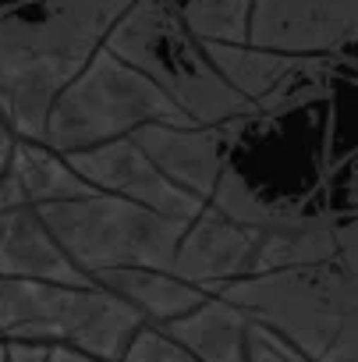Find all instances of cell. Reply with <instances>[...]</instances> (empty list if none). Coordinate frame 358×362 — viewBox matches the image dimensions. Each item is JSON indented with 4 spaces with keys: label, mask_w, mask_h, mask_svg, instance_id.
I'll list each match as a JSON object with an SVG mask.
<instances>
[{
    "label": "cell",
    "mask_w": 358,
    "mask_h": 362,
    "mask_svg": "<svg viewBox=\"0 0 358 362\" xmlns=\"http://www.w3.org/2000/svg\"><path fill=\"white\" fill-rule=\"evenodd\" d=\"M131 0H8L0 4V117L15 139H43L57 93L103 47Z\"/></svg>",
    "instance_id": "obj_1"
},
{
    "label": "cell",
    "mask_w": 358,
    "mask_h": 362,
    "mask_svg": "<svg viewBox=\"0 0 358 362\" xmlns=\"http://www.w3.org/2000/svg\"><path fill=\"white\" fill-rule=\"evenodd\" d=\"M213 295L238 305L256 327L270 330L305 362H358L354 256L245 274Z\"/></svg>",
    "instance_id": "obj_2"
},
{
    "label": "cell",
    "mask_w": 358,
    "mask_h": 362,
    "mask_svg": "<svg viewBox=\"0 0 358 362\" xmlns=\"http://www.w3.org/2000/svg\"><path fill=\"white\" fill-rule=\"evenodd\" d=\"M103 47L142 71L196 124L231 128L259 117L256 107L220 78L203 40L185 25L170 0H131L107 33Z\"/></svg>",
    "instance_id": "obj_3"
},
{
    "label": "cell",
    "mask_w": 358,
    "mask_h": 362,
    "mask_svg": "<svg viewBox=\"0 0 358 362\" xmlns=\"http://www.w3.org/2000/svg\"><path fill=\"white\" fill-rule=\"evenodd\" d=\"M145 320L100 284L0 277V341L68 344L103 362H121Z\"/></svg>",
    "instance_id": "obj_4"
},
{
    "label": "cell",
    "mask_w": 358,
    "mask_h": 362,
    "mask_svg": "<svg viewBox=\"0 0 358 362\" xmlns=\"http://www.w3.org/2000/svg\"><path fill=\"white\" fill-rule=\"evenodd\" d=\"M142 124H189V117L142 71L100 47L89 64L57 93L40 142L54 153H75L131 135Z\"/></svg>",
    "instance_id": "obj_5"
},
{
    "label": "cell",
    "mask_w": 358,
    "mask_h": 362,
    "mask_svg": "<svg viewBox=\"0 0 358 362\" xmlns=\"http://www.w3.org/2000/svg\"><path fill=\"white\" fill-rule=\"evenodd\" d=\"M36 214L43 217L64 256L89 281L114 267L167 270L185 231V221L163 217L156 210H145L138 203L107 192H89L64 203H43L36 206Z\"/></svg>",
    "instance_id": "obj_6"
},
{
    "label": "cell",
    "mask_w": 358,
    "mask_h": 362,
    "mask_svg": "<svg viewBox=\"0 0 358 362\" xmlns=\"http://www.w3.org/2000/svg\"><path fill=\"white\" fill-rule=\"evenodd\" d=\"M358 33V0H249L245 43L326 61L347 54Z\"/></svg>",
    "instance_id": "obj_7"
},
{
    "label": "cell",
    "mask_w": 358,
    "mask_h": 362,
    "mask_svg": "<svg viewBox=\"0 0 358 362\" xmlns=\"http://www.w3.org/2000/svg\"><path fill=\"white\" fill-rule=\"evenodd\" d=\"M61 156L75 167V174L93 192H107V196L138 203V206L156 210L163 217H174V221L189 224L206 206L192 192H185V189H177L174 181H167L153 167V160L135 146L131 135H121V139H110V142H100V146H89V149L61 153Z\"/></svg>",
    "instance_id": "obj_8"
},
{
    "label": "cell",
    "mask_w": 358,
    "mask_h": 362,
    "mask_svg": "<svg viewBox=\"0 0 358 362\" xmlns=\"http://www.w3.org/2000/svg\"><path fill=\"white\" fill-rule=\"evenodd\" d=\"M206 57L220 71V78L256 107L259 117L284 114L298 107L305 96H312V78L323 61H302L287 54H273L263 47H252L245 40H203Z\"/></svg>",
    "instance_id": "obj_9"
},
{
    "label": "cell",
    "mask_w": 358,
    "mask_h": 362,
    "mask_svg": "<svg viewBox=\"0 0 358 362\" xmlns=\"http://www.w3.org/2000/svg\"><path fill=\"white\" fill-rule=\"evenodd\" d=\"M135 146L153 160V167L196 199H210L231 153V128L210 124H142L131 132Z\"/></svg>",
    "instance_id": "obj_10"
},
{
    "label": "cell",
    "mask_w": 358,
    "mask_h": 362,
    "mask_svg": "<svg viewBox=\"0 0 358 362\" xmlns=\"http://www.w3.org/2000/svg\"><path fill=\"white\" fill-rule=\"evenodd\" d=\"M256 231L227 221L213 206H203L181 231V242L174 249L170 274L196 284L199 291L213 295L217 288L245 277L252 270Z\"/></svg>",
    "instance_id": "obj_11"
},
{
    "label": "cell",
    "mask_w": 358,
    "mask_h": 362,
    "mask_svg": "<svg viewBox=\"0 0 358 362\" xmlns=\"http://www.w3.org/2000/svg\"><path fill=\"white\" fill-rule=\"evenodd\" d=\"M333 256H354V214H305L287 210L263 231H256L252 270L309 267Z\"/></svg>",
    "instance_id": "obj_12"
},
{
    "label": "cell",
    "mask_w": 358,
    "mask_h": 362,
    "mask_svg": "<svg viewBox=\"0 0 358 362\" xmlns=\"http://www.w3.org/2000/svg\"><path fill=\"white\" fill-rule=\"evenodd\" d=\"M0 277L18 281H57V284H93L54 242L50 228L36 206L0 210Z\"/></svg>",
    "instance_id": "obj_13"
},
{
    "label": "cell",
    "mask_w": 358,
    "mask_h": 362,
    "mask_svg": "<svg viewBox=\"0 0 358 362\" xmlns=\"http://www.w3.org/2000/svg\"><path fill=\"white\" fill-rule=\"evenodd\" d=\"M89 192L93 189L75 174V167L61 153L32 139H15L8 163L0 170V210L64 203Z\"/></svg>",
    "instance_id": "obj_14"
},
{
    "label": "cell",
    "mask_w": 358,
    "mask_h": 362,
    "mask_svg": "<svg viewBox=\"0 0 358 362\" xmlns=\"http://www.w3.org/2000/svg\"><path fill=\"white\" fill-rule=\"evenodd\" d=\"M249 316L220 295H206L189 313L160 323L167 337L189 348L203 362H245L249 355Z\"/></svg>",
    "instance_id": "obj_15"
},
{
    "label": "cell",
    "mask_w": 358,
    "mask_h": 362,
    "mask_svg": "<svg viewBox=\"0 0 358 362\" xmlns=\"http://www.w3.org/2000/svg\"><path fill=\"white\" fill-rule=\"evenodd\" d=\"M93 284H100L110 295H117L121 302H128L153 327L189 313L192 305H199L206 298V291H199L196 284L181 281L170 270H156V267H114V270L96 274Z\"/></svg>",
    "instance_id": "obj_16"
},
{
    "label": "cell",
    "mask_w": 358,
    "mask_h": 362,
    "mask_svg": "<svg viewBox=\"0 0 358 362\" xmlns=\"http://www.w3.org/2000/svg\"><path fill=\"white\" fill-rule=\"evenodd\" d=\"M199 40H241L249 0H170Z\"/></svg>",
    "instance_id": "obj_17"
},
{
    "label": "cell",
    "mask_w": 358,
    "mask_h": 362,
    "mask_svg": "<svg viewBox=\"0 0 358 362\" xmlns=\"http://www.w3.org/2000/svg\"><path fill=\"white\" fill-rule=\"evenodd\" d=\"M121 362H203V358H196L189 348H181L174 337H167L160 327L145 323L131 337V344H128Z\"/></svg>",
    "instance_id": "obj_18"
},
{
    "label": "cell",
    "mask_w": 358,
    "mask_h": 362,
    "mask_svg": "<svg viewBox=\"0 0 358 362\" xmlns=\"http://www.w3.org/2000/svg\"><path fill=\"white\" fill-rule=\"evenodd\" d=\"M245 362H305L294 348H287L284 341H277L270 330L249 323V355Z\"/></svg>",
    "instance_id": "obj_19"
},
{
    "label": "cell",
    "mask_w": 358,
    "mask_h": 362,
    "mask_svg": "<svg viewBox=\"0 0 358 362\" xmlns=\"http://www.w3.org/2000/svg\"><path fill=\"white\" fill-rule=\"evenodd\" d=\"M54 344L43 341H4V362H47Z\"/></svg>",
    "instance_id": "obj_20"
},
{
    "label": "cell",
    "mask_w": 358,
    "mask_h": 362,
    "mask_svg": "<svg viewBox=\"0 0 358 362\" xmlns=\"http://www.w3.org/2000/svg\"><path fill=\"white\" fill-rule=\"evenodd\" d=\"M47 362H103V358H96V355H85V351H78V348H68V344H54V348H50V355H47Z\"/></svg>",
    "instance_id": "obj_21"
},
{
    "label": "cell",
    "mask_w": 358,
    "mask_h": 362,
    "mask_svg": "<svg viewBox=\"0 0 358 362\" xmlns=\"http://www.w3.org/2000/svg\"><path fill=\"white\" fill-rule=\"evenodd\" d=\"M11 146H15V132L8 128V121H4V117H0V170H4V163H8Z\"/></svg>",
    "instance_id": "obj_22"
},
{
    "label": "cell",
    "mask_w": 358,
    "mask_h": 362,
    "mask_svg": "<svg viewBox=\"0 0 358 362\" xmlns=\"http://www.w3.org/2000/svg\"><path fill=\"white\" fill-rule=\"evenodd\" d=\"M0 362H4V341H0Z\"/></svg>",
    "instance_id": "obj_23"
}]
</instances>
